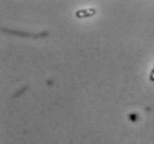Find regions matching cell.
I'll list each match as a JSON object with an SVG mask.
<instances>
[{
  "label": "cell",
  "mask_w": 154,
  "mask_h": 144,
  "mask_svg": "<svg viewBox=\"0 0 154 144\" xmlns=\"http://www.w3.org/2000/svg\"><path fill=\"white\" fill-rule=\"evenodd\" d=\"M150 80L152 82H154V66L152 68V70H151V73H150Z\"/></svg>",
  "instance_id": "2"
},
{
  "label": "cell",
  "mask_w": 154,
  "mask_h": 144,
  "mask_svg": "<svg viewBox=\"0 0 154 144\" xmlns=\"http://www.w3.org/2000/svg\"><path fill=\"white\" fill-rule=\"evenodd\" d=\"M97 14L94 8H88V9H79L75 11V17L77 18H89L93 17Z\"/></svg>",
  "instance_id": "1"
}]
</instances>
